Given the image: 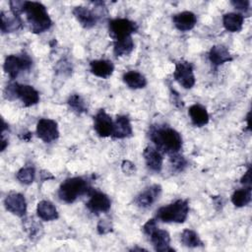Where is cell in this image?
<instances>
[{
	"instance_id": "1",
	"label": "cell",
	"mask_w": 252,
	"mask_h": 252,
	"mask_svg": "<svg viewBox=\"0 0 252 252\" xmlns=\"http://www.w3.org/2000/svg\"><path fill=\"white\" fill-rule=\"evenodd\" d=\"M149 137L155 144L156 149L161 154L171 156L178 154L182 148V138L180 134L166 125L152 126L149 131Z\"/></svg>"
},
{
	"instance_id": "2",
	"label": "cell",
	"mask_w": 252,
	"mask_h": 252,
	"mask_svg": "<svg viewBox=\"0 0 252 252\" xmlns=\"http://www.w3.org/2000/svg\"><path fill=\"white\" fill-rule=\"evenodd\" d=\"M25 13L27 15L30 29L33 33L43 32L52 25V21L45 6L39 2L27 1Z\"/></svg>"
},
{
	"instance_id": "3",
	"label": "cell",
	"mask_w": 252,
	"mask_h": 252,
	"mask_svg": "<svg viewBox=\"0 0 252 252\" xmlns=\"http://www.w3.org/2000/svg\"><path fill=\"white\" fill-rule=\"evenodd\" d=\"M93 188L83 177H71L66 179L59 187L58 197L65 203L71 204L80 196L89 195Z\"/></svg>"
},
{
	"instance_id": "4",
	"label": "cell",
	"mask_w": 252,
	"mask_h": 252,
	"mask_svg": "<svg viewBox=\"0 0 252 252\" xmlns=\"http://www.w3.org/2000/svg\"><path fill=\"white\" fill-rule=\"evenodd\" d=\"M189 213L187 200L178 199L173 203L161 207L157 211V219L163 222L182 223L186 220Z\"/></svg>"
},
{
	"instance_id": "5",
	"label": "cell",
	"mask_w": 252,
	"mask_h": 252,
	"mask_svg": "<svg viewBox=\"0 0 252 252\" xmlns=\"http://www.w3.org/2000/svg\"><path fill=\"white\" fill-rule=\"evenodd\" d=\"M4 96L7 99L19 98L25 106H32L39 101L38 92L30 85L10 83L4 91Z\"/></svg>"
},
{
	"instance_id": "6",
	"label": "cell",
	"mask_w": 252,
	"mask_h": 252,
	"mask_svg": "<svg viewBox=\"0 0 252 252\" xmlns=\"http://www.w3.org/2000/svg\"><path fill=\"white\" fill-rule=\"evenodd\" d=\"M32 65V61L27 54L22 55H8L4 61V71L9 76L11 80L18 77V75L23 72L30 70Z\"/></svg>"
},
{
	"instance_id": "7",
	"label": "cell",
	"mask_w": 252,
	"mask_h": 252,
	"mask_svg": "<svg viewBox=\"0 0 252 252\" xmlns=\"http://www.w3.org/2000/svg\"><path fill=\"white\" fill-rule=\"evenodd\" d=\"M138 31V26L135 22L124 18L110 20L108 23L109 35L114 39H122L131 36L132 33Z\"/></svg>"
},
{
	"instance_id": "8",
	"label": "cell",
	"mask_w": 252,
	"mask_h": 252,
	"mask_svg": "<svg viewBox=\"0 0 252 252\" xmlns=\"http://www.w3.org/2000/svg\"><path fill=\"white\" fill-rule=\"evenodd\" d=\"M173 78L184 89H191L196 82L193 65L190 62L183 60L176 62L173 72Z\"/></svg>"
},
{
	"instance_id": "9",
	"label": "cell",
	"mask_w": 252,
	"mask_h": 252,
	"mask_svg": "<svg viewBox=\"0 0 252 252\" xmlns=\"http://www.w3.org/2000/svg\"><path fill=\"white\" fill-rule=\"evenodd\" d=\"M37 137L44 143H51L59 137L57 122L49 118H41L36 124Z\"/></svg>"
},
{
	"instance_id": "10",
	"label": "cell",
	"mask_w": 252,
	"mask_h": 252,
	"mask_svg": "<svg viewBox=\"0 0 252 252\" xmlns=\"http://www.w3.org/2000/svg\"><path fill=\"white\" fill-rule=\"evenodd\" d=\"M89 196L90 199L87 202L86 206L93 214L98 215L100 213L108 212L111 206V202L106 194L93 189L90 192Z\"/></svg>"
},
{
	"instance_id": "11",
	"label": "cell",
	"mask_w": 252,
	"mask_h": 252,
	"mask_svg": "<svg viewBox=\"0 0 252 252\" xmlns=\"http://www.w3.org/2000/svg\"><path fill=\"white\" fill-rule=\"evenodd\" d=\"M94 129L97 135L102 138L112 135L113 121L104 109H99L94 116Z\"/></svg>"
},
{
	"instance_id": "12",
	"label": "cell",
	"mask_w": 252,
	"mask_h": 252,
	"mask_svg": "<svg viewBox=\"0 0 252 252\" xmlns=\"http://www.w3.org/2000/svg\"><path fill=\"white\" fill-rule=\"evenodd\" d=\"M4 205L10 213L20 218L24 217L27 213V202L21 193L10 192L5 198Z\"/></svg>"
},
{
	"instance_id": "13",
	"label": "cell",
	"mask_w": 252,
	"mask_h": 252,
	"mask_svg": "<svg viewBox=\"0 0 252 252\" xmlns=\"http://www.w3.org/2000/svg\"><path fill=\"white\" fill-rule=\"evenodd\" d=\"M160 193H161L160 185H158V184L151 185L135 197L134 203L140 208L147 209V208L151 207L158 200Z\"/></svg>"
},
{
	"instance_id": "14",
	"label": "cell",
	"mask_w": 252,
	"mask_h": 252,
	"mask_svg": "<svg viewBox=\"0 0 252 252\" xmlns=\"http://www.w3.org/2000/svg\"><path fill=\"white\" fill-rule=\"evenodd\" d=\"M149 236L156 251H174V249L170 247V235L166 230L157 227L153 232L149 234Z\"/></svg>"
},
{
	"instance_id": "15",
	"label": "cell",
	"mask_w": 252,
	"mask_h": 252,
	"mask_svg": "<svg viewBox=\"0 0 252 252\" xmlns=\"http://www.w3.org/2000/svg\"><path fill=\"white\" fill-rule=\"evenodd\" d=\"M73 15L85 29H92L96 25L97 16L94 12L84 6H77L72 11Z\"/></svg>"
},
{
	"instance_id": "16",
	"label": "cell",
	"mask_w": 252,
	"mask_h": 252,
	"mask_svg": "<svg viewBox=\"0 0 252 252\" xmlns=\"http://www.w3.org/2000/svg\"><path fill=\"white\" fill-rule=\"evenodd\" d=\"M143 156L148 168H150L152 171H155V172H159L161 170L163 158H162V154L158 149L152 146H148L145 148L143 152Z\"/></svg>"
},
{
	"instance_id": "17",
	"label": "cell",
	"mask_w": 252,
	"mask_h": 252,
	"mask_svg": "<svg viewBox=\"0 0 252 252\" xmlns=\"http://www.w3.org/2000/svg\"><path fill=\"white\" fill-rule=\"evenodd\" d=\"M172 22L177 30L181 32H187L195 27L197 23V17L193 12L184 11L175 14L172 17Z\"/></svg>"
},
{
	"instance_id": "18",
	"label": "cell",
	"mask_w": 252,
	"mask_h": 252,
	"mask_svg": "<svg viewBox=\"0 0 252 252\" xmlns=\"http://www.w3.org/2000/svg\"><path fill=\"white\" fill-rule=\"evenodd\" d=\"M0 19H1L0 28L3 33L13 32L23 28V22L20 16H17L12 12H4V11L1 12Z\"/></svg>"
},
{
	"instance_id": "19",
	"label": "cell",
	"mask_w": 252,
	"mask_h": 252,
	"mask_svg": "<svg viewBox=\"0 0 252 252\" xmlns=\"http://www.w3.org/2000/svg\"><path fill=\"white\" fill-rule=\"evenodd\" d=\"M90 70L94 76L101 79H106L113 73L114 65L110 60L107 59L93 60L90 63Z\"/></svg>"
},
{
	"instance_id": "20",
	"label": "cell",
	"mask_w": 252,
	"mask_h": 252,
	"mask_svg": "<svg viewBox=\"0 0 252 252\" xmlns=\"http://www.w3.org/2000/svg\"><path fill=\"white\" fill-rule=\"evenodd\" d=\"M132 125L129 118L125 115H119L113 122V132L112 137L116 139L128 138L132 135Z\"/></svg>"
},
{
	"instance_id": "21",
	"label": "cell",
	"mask_w": 252,
	"mask_h": 252,
	"mask_svg": "<svg viewBox=\"0 0 252 252\" xmlns=\"http://www.w3.org/2000/svg\"><path fill=\"white\" fill-rule=\"evenodd\" d=\"M209 59L211 63L218 67L223 63L229 62L232 60V57L228 49L223 45H214L209 52Z\"/></svg>"
},
{
	"instance_id": "22",
	"label": "cell",
	"mask_w": 252,
	"mask_h": 252,
	"mask_svg": "<svg viewBox=\"0 0 252 252\" xmlns=\"http://www.w3.org/2000/svg\"><path fill=\"white\" fill-rule=\"evenodd\" d=\"M188 113L192 123L197 127L205 126L209 122L210 116L206 107L199 103H195L191 105L188 109Z\"/></svg>"
},
{
	"instance_id": "23",
	"label": "cell",
	"mask_w": 252,
	"mask_h": 252,
	"mask_svg": "<svg viewBox=\"0 0 252 252\" xmlns=\"http://www.w3.org/2000/svg\"><path fill=\"white\" fill-rule=\"evenodd\" d=\"M244 22L243 15L239 13H226L222 16V24L226 31L238 32L242 30Z\"/></svg>"
},
{
	"instance_id": "24",
	"label": "cell",
	"mask_w": 252,
	"mask_h": 252,
	"mask_svg": "<svg viewBox=\"0 0 252 252\" xmlns=\"http://www.w3.org/2000/svg\"><path fill=\"white\" fill-rule=\"evenodd\" d=\"M36 214L38 218L42 220L50 221L58 219V212L55 206L46 200H42L38 202L36 207Z\"/></svg>"
},
{
	"instance_id": "25",
	"label": "cell",
	"mask_w": 252,
	"mask_h": 252,
	"mask_svg": "<svg viewBox=\"0 0 252 252\" xmlns=\"http://www.w3.org/2000/svg\"><path fill=\"white\" fill-rule=\"evenodd\" d=\"M123 82L130 88V89H143L147 86V79L146 77L137 71H128L126 72L123 77Z\"/></svg>"
},
{
	"instance_id": "26",
	"label": "cell",
	"mask_w": 252,
	"mask_h": 252,
	"mask_svg": "<svg viewBox=\"0 0 252 252\" xmlns=\"http://www.w3.org/2000/svg\"><path fill=\"white\" fill-rule=\"evenodd\" d=\"M134 49V41L132 36H128L122 39L114 40L113 42V52L115 56H125L129 55Z\"/></svg>"
},
{
	"instance_id": "27",
	"label": "cell",
	"mask_w": 252,
	"mask_h": 252,
	"mask_svg": "<svg viewBox=\"0 0 252 252\" xmlns=\"http://www.w3.org/2000/svg\"><path fill=\"white\" fill-rule=\"evenodd\" d=\"M231 202L235 207L241 208L251 202V187L237 189L231 195Z\"/></svg>"
},
{
	"instance_id": "28",
	"label": "cell",
	"mask_w": 252,
	"mask_h": 252,
	"mask_svg": "<svg viewBox=\"0 0 252 252\" xmlns=\"http://www.w3.org/2000/svg\"><path fill=\"white\" fill-rule=\"evenodd\" d=\"M181 242L184 246L194 248L198 246H202L203 242L200 239L197 232L192 229H184L181 233Z\"/></svg>"
},
{
	"instance_id": "29",
	"label": "cell",
	"mask_w": 252,
	"mask_h": 252,
	"mask_svg": "<svg viewBox=\"0 0 252 252\" xmlns=\"http://www.w3.org/2000/svg\"><path fill=\"white\" fill-rule=\"evenodd\" d=\"M67 102H68V105L77 114H82V113H85V112L88 111L87 104H86L85 100L83 99V97L80 94H71L69 96Z\"/></svg>"
},
{
	"instance_id": "30",
	"label": "cell",
	"mask_w": 252,
	"mask_h": 252,
	"mask_svg": "<svg viewBox=\"0 0 252 252\" xmlns=\"http://www.w3.org/2000/svg\"><path fill=\"white\" fill-rule=\"evenodd\" d=\"M35 177V169L32 166H24L17 172V179L23 184H31Z\"/></svg>"
},
{
	"instance_id": "31",
	"label": "cell",
	"mask_w": 252,
	"mask_h": 252,
	"mask_svg": "<svg viewBox=\"0 0 252 252\" xmlns=\"http://www.w3.org/2000/svg\"><path fill=\"white\" fill-rule=\"evenodd\" d=\"M169 161H170V165L172 167V170L174 171H182L184 170V168L187 166V160L180 155L178 154H174L169 156Z\"/></svg>"
},
{
	"instance_id": "32",
	"label": "cell",
	"mask_w": 252,
	"mask_h": 252,
	"mask_svg": "<svg viewBox=\"0 0 252 252\" xmlns=\"http://www.w3.org/2000/svg\"><path fill=\"white\" fill-rule=\"evenodd\" d=\"M11 12L14 13L17 16H20L21 14L25 13L26 6H27V1H22V0H12L9 2Z\"/></svg>"
},
{
	"instance_id": "33",
	"label": "cell",
	"mask_w": 252,
	"mask_h": 252,
	"mask_svg": "<svg viewBox=\"0 0 252 252\" xmlns=\"http://www.w3.org/2000/svg\"><path fill=\"white\" fill-rule=\"evenodd\" d=\"M25 228H26V230L29 233L31 238H33L35 235H37L39 233V230L41 229L40 224L33 221V220H32V221H28L25 224Z\"/></svg>"
},
{
	"instance_id": "34",
	"label": "cell",
	"mask_w": 252,
	"mask_h": 252,
	"mask_svg": "<svg viewBox=\"0 0 252 252\" xmlns=\"http://www.w3.org/2000/svg\"><path fill=\"white\" fill-rule=\"evenodd\" d=\"M97 232L99 234H106L112 230V224L110 220L106 219H102L97 223Z\"/></svg>"
},
{
	"instance_id": "35",
	"label": "cell",
	"mask_w": 252,
	"mask_h": 252,
	"mask_svg": "<svg viewBox=\"0 0 252 252\" xmlns=\"http://www.w3.org/2000/svg\"><path fill=\"white\" fill-rule=\"evenodd\" d=\"M230 3L235 9L239 11H244V12L248 11L250 6V2L248 0H233Z\"/></svg>"
},
{
	"instance_id": "36",
	"label": "cell",
	"mask_w": 252,
	"mask_h": 252,
	"mask_svg": "<svg viewBox=\"0 0 252 252\" xmlns=\"http://www.w3.org/2000/svg\"><path fill=\"white\" fill-rule=\"evenodd\" d=\"M158 226H157V221H156V220L155 219H151V220H149L144 225H143V231L147 234V235H149L151 232H153L156 228H157Z\"/></svg>"
},
{
	"instance_id": "37",
	"label": "cell",
	"mask_w": 252,
	"mask_h": 252,
	"mask_svg": "<svg viewBox=\"0 0 252 252\" xmlns=\"http://www.w3.org/2000/svg\"><path fill=\"white\" fill-rule=\"evenodd\" d=\"M121 168L125 174H132L135 172V164L130 160H123Z\"/></svg>"
},
{
	"instance_id": "38",
	"label": "cell",
	"mask_w": 252,
	"mask_h": 252,
	"mask_svg": "<svg viewBox=\"0 0 252 252\" xmlns=\"http://www.w3.org/2000/svg\"><path fill=\"white\" fill-rule=\"evenodd\" d=\"M240 182L244 185V187H251V167H248L247 171L241 177Z\"/></svg>"
},
{
	"instance_id": "39",
	"label": "cell",
	"mask_w": 252,
	"mask_h": 252,
	"mask_svg": "<svg viewBox=\"0 0 252 252\" xmlns=\"http://www.w3.org/2000/svg\"><path fill=\"white\" fill-rule=\"evenodd\" d=\"M1 136H2V138H1V151H4L6 146L8 145V142H7V139L4 137L3 134H1Z\"/></svg>"
}]
</instances>
